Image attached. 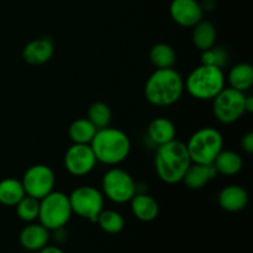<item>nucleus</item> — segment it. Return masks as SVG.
I'll use <instances>...</instances> for the list:
<instances>
[{"mask_svg":"<svg viewBox=\"0 0 253 253\" xmlns=\"http://www.w3.org/2000/svg\"><path fill=\"white\" fill-rule=\"evenodd\" d=\"M192 160L185 143L173 140L165 145L157 146L155 155V169L158 178L167 184L182 182Z\"/></svg>","mask_w":253,"mask_h":253,"instance_id":"nucleus-1","label":"nucleus"},{"mask_svg":"<svg viewBox=\"0 0 253 253\" xmlns=\"http://www.w3.org/2000/svg\"><path fill=\"white\" fill-rule=\"evenodd\" d=\"M184 91V81L174 68L156 69L145 84V96L150 104L166 108L177 103Z\"/></svg>","mask_w":253,"mask_h":253,"instance_id":"nucleus-2","label":"nucleus"},{"mask_svg":"<svg viewBox=\"0 0 253 253\" xmlns=\"http://www.w3.org/2000/svg\"><path fill=\"white\" fill-rule=\"evenodd\" d=\"M90 147L98 162L108 166L120 165L130 155L131 141L120 128L104 127L96 131Z\"/></svg>","mask_w":253,"mask_h":253,"instance_id":"nucleus-3","label":"nucleus"},{"mask_svg":"<svg viewBox=\"0 0 253 253\" xmlns=\"http://www.w3.org/2000/svg\"><path fill=\"white\" fill-rule=\"evenodd\" d=\"M224 71L221 68L200 64L188 74L184 89L197 100H212L225 88Z\"/></svg>","mask_w":253,"mask_h":253,"instance_id":"nucleus-4","label":"nucleus"},{"mask_svg":"<svg viewBox=\"0 0 253 253\" xmlns=\"http://www.w3.org/2000/svg\"><path fill=\"white\" fill-rule=\"evenodd\" d=\"M185 146L192 163L211 165L216 156L224 150V137L219 130L205 126L195 131Z\"/></svg>","mask_w":253,"mask_h":253,"instance_id":"nucleus-5","label":"nucleus"},{"mask_svg":"<svg viewBox=\"0 0 253 253\" xmlns=\"http://www.w3.org/2000/svg\"><path fill=\"white\" fill-rule=\"evenodd\" d=\"M72 208L68 195L62 192L52 190L49 194L40 200L39 222L43 225L47 230H53L64 227L72 216Z\"/></svg>","mask_w":253,"mask_h":253,"instance_id":"nucleus-6","label":"nucleus"},{"mask_svg":"<svg viewBox=\"0 0 253 253\" xmlns=\"http://www.w3.org/2000/svg\"><path fill=\"white\" fill-rule=\"evenodd\" d=\"M103 195L116 204H125L137 193V185L132 175L125 169L113 167L106 170L101 179Z\"/></svg>","mask_w":253,"mask_h":253,"instance_id":"nucleus-7","label":"nucleus"},{"mask_svg":"<svg viewBox=\"0 0 253 253\" xmlns=\"http://www.w3.org/2000/svg\"><path fill=\"white\" fill-rule=\"evenodd\" d=\"M246 95L244 91L224 88L212 99V113L221 124H234L246 114L245 109Z\"/></svg>","mask_w":253,"mask_h":253,"instance_id":"nucleus-8","label":"nucleus"},{"mask_svg":"<svg viewBox=\"0 0 253 253\" xmlns=\"http://www.w3.org/2000/svg\"><path fill=\"white\" fill-rule=\"evenodd\" d=\"M68 198L73 214L96 222V217L104 209V195L100 190L91 185H82L76 188Z\"/></svg>","mask_w":253,"mask_h":253,"instance_id":"nucleus-9","label":"nucleus"},{"mask_svg":"<svg viewBox=\"0 0 253 253\" xmlns=\"http://www.w3.org/2000/svg\"><path fill=\"white\" fill-rule=\"evenodd\" d=\"M21 183L25 194L41 200L53 190L56 184V175L48 166L34 165L24 173Z\"/></svg>","mask_w":253,"mask_h":253,"instance_id":"nucleus-10","label":"nucleus"},{"mask_svg":"<svg viewBox=\"0 0 253 253\" xmlns=\"http://www.w3.org/2000/svg\"><path fill=\"white\" fill-rule=\"evenodd\" d=\"M96 158L90 145L73 143L64 155V167L74 177L89 174L96 166Z\"/></svg>","mask_w":253,"mask_h":253,"instance_id":"nucleus-11","label":"nucleus"},{"mask_svg":"<svg viewBox=\"0 0 253 253\" xmlns=\"http://www.w3.org/2000/svg\"><path fill=\"white\" fill-rule=\"evenodd\" d=\"M204 9L197 0H172L169 15L173 21L182 27H193L203 19Z\"/></svg>","mask_w":253,"mask_h":253,"instance_id":"nucleus-12","label":"nucleus"},{"mask_svg":"<svg viewBox=\"0 0 253 253\" xmlns=\"http://www.w3.org/2000/svg\"><path fill=\"white\" fill-rule=\"evenodd\" d=\"M51 231L40 222H29L19 235V241L22 249L30 252H39L48 245Z\"/></svg>","mask_w":253,"mask_h":253,"instance_id":"nucleus-13","label":"nucleus"},{"mask_svg":"<svg viewBox=\"0 0 253 253\" xmlns=\"http://www.w3.org/2000/svg\"><path fill=\"white\" fill-rule=\"evenodd\" d=\"M54 53L53 43L47 37L30 41L22 49V58L31 66H41L47 63Z\"/></svg>","mask_w":253,"mask_h":253,"instance_id":"nucleus-14","label":"nucleus"},{"mask_svg":"<svg viewBox=\"0 0 253 253\" xmlns=\"http://www.w3.org/2000/svg\"><path fill=\"white\" fill-rule=\"evenodd\" d=\"M217 203L222 210L227 212L242 211L249 204V194L241 185L231 184L220 190Z\"/></svg>","mask_w":253,"mask_h":253,"instance_id":"nucleus-15","label":"nucleus"},{"mask_svg":"<svg viewBox=\"0 0 253 253\" xmlns=\"http://www.w3.org/2000/svg\"><path fill=\"white\" fill-rule=\"evenodd\" d=\"M130 207L133 216L142 222L153 221L160 214V205L157 200L145 193H136L130 200Z\"/></svg>","mask_w":253,"mask_h":253,"instance_id":"nucleus-16","label":"nucleus"},{"mask_svg":"<svg viewBox=\"0 0 253 253\" xmlns=\"http://www.w3.org/2000/svg\"><path fill=\"white\" fill-rule=\"evenodd\" d=\"M216 170L211 165H200V163H192L188 167L182 182L187 188L192 190L203 189L210 180L216 177Z\"/></svg>","mask_w":253,"mask_h":253,"instance_id":"nucleus-17","label":"nucleus"},{"mask_svg":"<svg viewBox=\"0 0 253 253\" xmlns=\"http://www.w3.org/2000/svg\"><path fill=\"white\" fill-rule=\"evenodd\" d=\"M177 128L172 120L167 118H156L150 123L147 127V137L156 146L165 145L175 140Z\"/></svg>","mask_w":253,"mask_h":253,"instance_id":"nucleus-18","label":"nucleus"},{"mask_svg":"<svg viewBox=\"0 0 253 253\" xmlns=\"http://www.w3.org/2000/svg\"><path fill=\"white\" fill-rule=\"evenodd\" d=\"M215 170L217 174L226 175V177H231V175H236L240 173L244 166V160L241 156L237 152L230 150H222L216 158L212 162Z\"/></svg>","mask_w":253,"mask_h":253,"instance_id":"nucleus-19","label":"nucleus"},{"mask_svg":"<svg viewBox=\"0 0 253 253\" xmlns=\"http://www.w3.org/2000/svg\"><path fill=\"white\" fill-rule=\"evenodd\" d=\"M216 37L217 34L214 24H211L208 20L202 19L195 26H193V44L198 49H200V51H205V49L215 46V43H216Z\"/></svg>","mask_w":253,"mask_h":253,"instance_id":"nucleus-20","label":"nucleus"},{"mask_svg":"<svg viewBox=\"0 0 253 253\" xmlns=\"http://www.w3.org/2000/svg\"><path fill=\"white\" fill-rule=\"evenodd\" d=\"M227 81L231 88L240 91H246L253 85V67L251 63L241 62L230 69Z\"/></svg>","mask_w":253,"mask_h":253,"instance_id":"nucleus-21","label":"nucleus"},{"mask_svg":"<svg viewBox=\"0 0 253 253\" xmlns=\"http://www.w3.org/2000/svg\"><path fill=\"white\" fill-rule=\"evenodd\" d=\"M148 58L152 66L156 67V69L173 68L177 61V54L172 46L165 42H160L151 47Z\"/></svg>","mask_w":253,"mask_h":253,"instance_id":"nucleus-22","label":"nucleus"},{"mask_svg":"<svg viewBox=\"0 0 253 253\" xmlns=\"http://www.w3.org/2000/svg\"><path fill=\"white\" fill-rule=\"evenodd\" d=\"M21 180L16 178H5L0 180V204L5 207H15L25 197Z\"/></svg>","mask_w":253,"mask_h":253,"instance_id":"nucleus-23","label":"nucleus"},{"mask_svg":"<svg viewBox=\"0 0 253 253\" xmlns=\"http://www.w3.org/2000/svg\"><path fill=\"white\" fill-rule=\"evenodd\" d=\"M98 128L85 118L77 119L69 125L68 135L73 143L90 145Z\"/></svg>","mask_w":253,"mask_h":253,"instance_id":"nucleus-24","label":"nucleus"},{"mask_svg":"<svg viewBox=\"0 0 253 253\" xmlns=\"http://www.w3.org/2000/svg\"><path fill=\"white\" fill-rule=\"evenodd\" d=\"M96 224L106 234L118 235L125 227V220L123 215L116 210L103 209L96 217Z\"/></svg>","mask_w":253,"mask_h":253,"instance_id":"nucleus-25","label":"nucleus"},{"mask_svg":"<svg viewBox=\"0 0 253 253\" xmlns=\"http://www.w3.org/2000/svg\"><path fill=\"white\" fill-rule=\"evenodd\" d=\"M88 119L98 130L108 127L111 123V110L104 101H95L88 109Z\"/></svg>","mask_w":253,"mask_h":253,"instance_id":"nucleus-26","label":"nucleus"},{"mask_svg":"<svg viewBox=\"0 0 253 253\" xmlns=\"http://www.w3.org/2000/svg\"><path fill=\"white\" fill-rule=\"evenodd\" d=\"M16 215L20 220L24 222H34L39 217V209H40V200L35 198L25 195L16 205Z\"/></svg>","mask_w":253,"mask_h":253,"instance_id":"nucleus-27","label":"nucleus"},{"mask_svg":"<svg viewBox=\"0 0 253 253\" xmlns=\"http://www.w3.org/2000/svg\"><path fill=\"white\" fill-rule=\"evenodd\" d=\"M202 64L207 66L217 67V68H224L229 61V53L225 48L219 46H212L210 48L202 51V57H200Z\"/></svg>","mask_w":253,"mask_h":253,"instance_id":"nucleus-28","label":"nucleus"},{"mask_svg":"<svg viewBox=\"0 0 253 253\" xmlns=\"http://www.w3.org/2000/svg\"><path fill=\"white\" fill-rule=\"evenodd\" d=\"M241 147L246 153L251 155L253 153V132H247L241 138Z\"/></svg>","mask_w":253,"mask_h":253,"instance_id":"nucleus-29","label":"nucleus"},{"mask_svg":"<svg viewBox=\"0 0 253 253\" xmlns=\"http://www.w3.org/2000/svg\"><path fill=\"white\" fill-rule=\"evenodd\" d=\"M54 232V239L58 242H64L67 241V232L64 231V227H61V229L53 230Z\"/></svg>","mask_w":253,"mask_h":253,"instance_id":"nucleus-30","label":"nucleus"},{"mask_svg":"<svg viewBox=\"0 0 253 253\" xmlns=\"http://www.w3.org/2000/svg\"><path fill=\"white\" fill-rule=\"evenodd\" d=\"M37 253H66V252L57 246H48V245H47L46 247H43L42 250H40Z\"/></svg>","mask_w":253,"mask_h":253,"instance_id":"nucleus-31","label":"nucleus"},{"mask_svg":"<svg viewBox=\"0 0 253 253\" xmlns=\"http://www.w3.org/2000/svg\"><path fill=\"white\" fill-rule=\"evenodd\" d=\"M245 109H246V113H252L253 111V96H246V100H245Z\"/></svg>","mask_w":253,"mask_h":253,"instance_id":"nucleus-32","label":"nucleus"}]
</instances>
